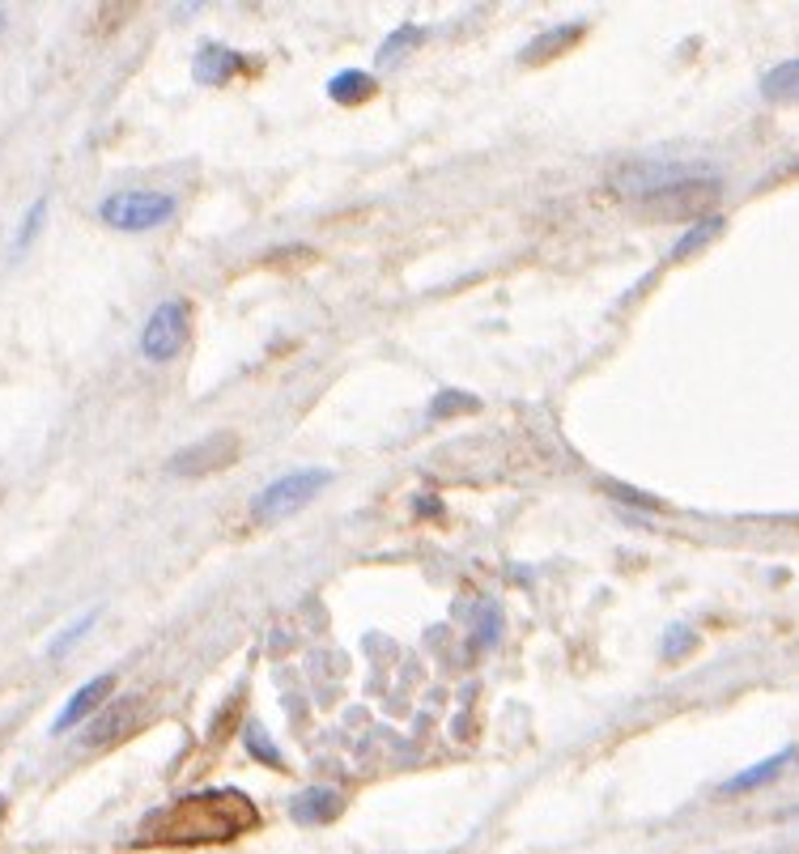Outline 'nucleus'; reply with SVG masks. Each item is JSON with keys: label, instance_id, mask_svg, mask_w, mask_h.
I'll list each match as a JSON object with an SVG mask.
<instances>
[{"label": "nucleus", "instance_id": "12", "mask_svg": "<svg viewBox=\"0 0 799 854\" xmlns=\"http://www.w3.org/2000/svg\"><path fill=\"white\" fill-rule=\"evenodd\" d=\"M328 95H332V102H341V107L366 102V98L375 95V77L362 73V68H345V73H336V77L328 81Z\"/></svg>", "mask_w": 799, "mask_h": 854}, {"label": "nucleus", "instance_id": "2", "mask_svg": "<svg viewBox=\"0 0 799 854\" xmlns=\"http://www.w3.org/2000/svg\"><path fill=\"white\" fill-rule=\"evenodd\" d=\"M98 218L111 230H124V234L158 230V225L175 218V196H166V191H115L98 204Z\"/></svg>", "mask_w": 799, "mask_h": 854}, {"label": "nucleus", "instance_id": "3", "mask_svg": "<svg viewBox=\"0 0 799 854\" xmlns=\"http://www.w3.org/2000/svg\"><path fill=\"white\" fill-rule=\"evenodd\" d=\"M328 480H332V473H323V468H298V473L277 476L256 502H252L256 523H277V519H286L293 510H302Z\"/></svg>", "mask_w": 799, "mask_h": 854}, {"label": "nucleus", "instance_id": "19", "mask_svg": "<svg viewBox=\"0 0 799 854\" xmlns=\"http://www.w3.org/2000/svg\"><path fill=\"white\" fill-rule=\"evenodd\" d=\"M477 396H468V391H443L434 404H430V412L434 417H447V412H477Z\"/></svg>", "mask_w": 799, "mask_h": 854}, {"label": "nucleus", "instance_id": "9", "mask_svg": "<svg viewBox=\"0 0 799 854\" xmlns=\"http://www.w3.org/2000/svg\"><path fill=\"white\" fill-rule=\"evenodd\" d=\"M115 689V672H102V676H95V680H86L77 694L68 697V706L60 710V719H56V731H68V728H77L90 710H98L102 701H107V694Z\"/></svg>", "mask_w": 799, "mask_h": 854}, {"label": "nucleus", "instance_id": "5", "mask_svg": "<svg viewBox=\"0 0 799 854\" xmlns=\"http://www.w3.org/2000/svg\"><path fill=\"white\" fill-rule=\"evenodd\" d=\"M238 451H243V443H238V434H230V430H222V434H204L200 443L192 446H184V451H175L170 459H166V468L175 476H209V473H225L234 459H238Z\"/></svg>", "mask_w": 799, "mask_h": 854}, {"label": "nucleus", "instance_id": "11", "mask_svg": "<svg viewBox=\"0 0 799 854\" xmlns=\"http://www.w3.org/2000/svg\"><path fill=\"white\" fill-rule=\"evenodd\" d=\"M796 757V748H783V753H774V757H766L762 765H753V769H744V774H735V778H728L719 791L723 795H744V791H753V787H762V783H769L787 761Z\"/></svg>", "mask_w": 799, "mask_h": 854}, {"label": "nucleus", "instance_id": "4", "mask_svg": "<svg viewBox=\"0 0 799 854\" xmlns=\"http://www.w3.org/2000/svg\"><path fill=\"white\" fill-rule=\"evenodd\" d=\"M188 328H192V307L184 298H166L141 332V353L149 362H170L188 341Z\"/></svg>", "mask_w": 799, "mask_h": 854}, {"label": "nucleus", "instance_id": "16", "mask_svg": "<svg viewBox=\"0 0 799 854\" xmlns=\"http://www.w3.org/2000/svg\"><path fill=\"white\" fill-rule=\"evenodd\" d=\"M796 81H799L796 60H783L778 68H769L766 77H762V90H766L769 98H787V95H796Z\"/></svg>", "mask_w": 799, "mask_h": 854}, {"label": "nucleus", "instance_id": "6", "mask_svg": "<svg viewBox=\"0 0 799 854\" xmlns=\"http://www.w3.org/2000/svg\"><path fill=\"white\" fill-rule=\"evenodd\" d=\"M719 196V179H685V184H672L651 196H642L659 218H680V213H702L706 204Z\"/></svg>", "mask_w": 799, "mask_h": 854}, {"label": "nucleus", "instance_id": "10", "mask_svg": "<svg viewBox=\"0 0 799 854\" xmlns=\"http://www.w3.org/2000/svg\"><path fill=\"white\" fill-rule=\"evenodd\" d=\"M582 34H587V26H582V22H570V26H557V31L536 34V38L523 47V60L541 64V60H548V56H562L566 47H575Z\"/></svg>", "mask_w": 799, "mask_h": 854}, {"label": "nucleus", "instance_id": "7", "mask_svg": "<svg viewBox=\"0 0 799 854\" xmlns=\"http://www.w3.org/2000/svg\"><path fill=\"white\" fill-rule=\"evenodd\" d=\"M154 706H149V697L145 694H132V697H120V701H111V710L98 719L95 728L86 731V740L90 744H120V740H129L132 731L145 723V714H149Z\"/></svg>", "mask_w": 799, "mask_h": 854}, {"label": "nucleus", "instance_id": "13", "mask_svg": "<svg viewBox=\"0 0 799 854\" xmlns=\"http://www.w3.org/2000/svg\"><path fill=\"white\" fill-rule=\"evenodd\" d=\"M421 43H425V31L413 26V22H404V26H396V31L384 38V47H379V64H396L404 52H413V47H421Z\"/></svg>", "mask_w": 799, "mask_h": 854}, {"label": "nucleus", "instance_id": "8", "mask_svg": "<svg viewBox=\"0 0 799 854\" xmlns=\"http://www.w3.org/2000/svg\"><path fill=\"white\" fill-rule=\"evenodd\" d=\"M238 68H247V56L230 52V47H222V43L200 47V52H196V64H192V73H196V81H200V86H225Z\"/></svg>", "mask_w": 799, "mask_h": 854}, {"label": "nucleus", "instance_id": "14", "mask_svg": "<svg viewBox=\"0 0 799 854\" xmlns=\"http://www.w3.org/2000/svg\"><path fill=\"white\" fill-rule=\"evenodd\" d=\"M719 230H723V222H719V218H702V222L693 225L689 234H680V239H676V247H672V259H685L689 252L706 247V243H710V239H714Z\"/></svg>", "mask_w": 799, "mask_h": 854}, {"label": "nucleus", "instance_id": "1", "mask_svg": "<svg viewBox=\"0 0 799 854\" xmlns=\"http://www.w3.org/2000/svg\"><path fill=\"white\" fill-rule=\"evenodd\" d=\"M252 824L256 803L243 791H200L162 808L154 821H145V833L166 846H209L247 833Z\"/></svg>", "mask_w": 799, "mask_h": 854}, {"label": "nucleus", "instance_id": "18", "mask_svg": "<svg viewBox=\"0 0 799 854\" xmlns=\"http://www.w3.org/2000/svg\"><path fill=\"white\" fill-rule=\"evenodd\" d=\"M43 218H47V196H38L31 204V213H26V222H22V230H18V243H13V255H22L26 247L34 243V234H38V225H43Z\"/></svg>", "mask_w": 799, "mask_h": 854}, {"label": "nucleus", "instance_id": "15", "mask_svg": "<svg viewBox=\"0 0 799 854\" xmlns=\"http://www.w3.org/2000/svg\"><path fill=\"white\" fill-rule=\"evenodd\" d=\"M693 646H698V633L689 630V625H668L664 642H659V659L676 664V659H680V655H689Z\"/></svg>", "mask_w": 799, "mask_h": 854}, {"label": "nucleus", "instance_id": "17", "mask_svg": "<svg viewBox=\"0 0 799 854\" xmlns=\"http://www.w3.org/2000/svg\"><path fill=\"white\" fill-rule=\"evenodd\" d=\"M95 621H98V608H90L86 617H77V621H73V625H68V630L60 633V637H56L52 646H47V659H60V655H65V651L73 646V642H77V637H86V633H90V625H95Z\"/></svg>", "mask_w": 799, "mask_h": 854}]
</instances>
